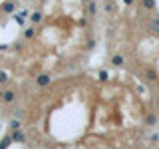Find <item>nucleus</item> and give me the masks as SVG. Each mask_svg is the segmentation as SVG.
<instances>
[{
  "instance_id": "1",
  "label": "nucleus",
  "mask_w": 159,
  "mask_h": 149,
  "mask_svg": "<svg viewBox=\"0 0 159 149\" xmlns=\"http://www.w3.org/2000/svg\"><path fill=\"white\" fill-rule=\"evenodd\" d=\"M50 84H52V76H50V74H40L36 78V86H40V88H46Z\"/></svg>"
},
{
  "instance_id": "2",
  "label": "nucleus",
  "mask_w": 159,
  "mask_h": 149,
  "mask_svg": "<svg viewBox=\"0 0 159 149\" xmlns=\"http://www.w3.org/2000/svg\"><path fill=\"white\" fill-rule=\"evenodd\" d=\"M14 97H16V92H14V89H4V93H2V102L4 103H12Z\"/></svg>"
},
{
  "instance_id": "3",
  "label": "nucleus",
  "mask_w": 159,
  "mask_h": 149,
  "mask_svg": "<svg viewBox=\"0 0 159 149\" xmlns=\"http://www.w3.org/2000/svg\"><path fill=\"white\" fill-rule=\"evenodd\" d=\"M10 137H12V141H16V143H24V141H26V135H24L20 129H14Z\"/></svg>"
},
{
  "instance_id": "4",
  "label": "nucleus",
  "mask_w": 159,
  "mask_h": 149,
  "mask_svg": "<svg viewBox=\"0 0 159 149\" xmlns=\"http://www.w3.org/2000/svg\"><path fill=\"white\" fill-rule=\"evenodd\" d=\"M141 6L145 10H153L155 8V0H141Z\"/></svg>"
},
{
  "instance_id": "5",
  "label": "nucleus",
  "mask_w": 159,
  "mask_h": 149,
  "mask_svg": "<svg viewBox=\"0 0 159 149\" xmlns=\"http://www.w3.org/2000/svg\"><path fill=\"white\" fill-rule=\"evenodd\" d=\"M4 12H6V14L14 12V2H12V0H6V2H4Z\"/></svg>"
},
{
  "instance_id": "6",
  "label": "nucleus",
  "mask_w": 159,
  "mask_h": 149,
  "mask_svg": "<svg viewBox=\"0 0 159 149\" xmlns=\"http://www.w3.org/2000/svg\"><path fill=\"white\" fill-rule=\"evenodd\" d=\"M111 64L113 66H123V56L121 54H116V56L111 58Z\"/></svg>"
},
{
  "instance_id": "7",
  "label": "nucleus",
  "mask_w": 159,
  "mask_h": 149,
  "mask_svg": "<svg viewBox=\"0 0 159 149\" xmlns=\"http://www.w3.org/2000/svg\"><path fill=\"white\" fill-rule=\"evenodd\" d=\"M149 28H151L155 34H159V18H153L151 22H149Z\"/></svg>"
},
{
  "instance_id": "8",
  "label": "nucleus",
  "mask_w": 159,
  "mask_h": 149,
  "mask_svg": "<svg viewBox=\"0 0 159 149\" xmlns=\"http://www.w3.org/2000/svg\"><path fill=\"white\" fill-rule=\"evenodd\" d=\"M10 143H12V137H4L2 141H0V149H8Z\"/></svg>"
},
{
  "instance_id": "9",
  "label": "nucleus",
  "mask_w": 159,
  "mask_h": 149,
  "mask_svg": "<svg viewBox=\"0 0 159 149\" xmlns=\"http://www.w3.org/2000/svg\"><path fill=\"white\" fill-rule=\"evenodd\" d=\"M30 18H32V22H34V24L42 22V12H34V14H32V16H30Z\"/></svg>"
},
{
  "instance_id": "10",
  "label": "nucleus",
  "mask_w": 159,
  "mask_h": 149,
  "mask_svg": "<svg viewBox=\"0 0 159 149\" xmlns=\"http://www.w3.org/2000/svg\"><path fill=\"white\" fill-rule=\"evenodd\" d=\"M145 78H147V79H151V82H155V79H157V74H155V72H153V70H147V74H145Z\"/></svg>"
},
{
  "instance_id": "11",
  "label": "nucleus",
  "mask_w": 159,
  "mask_h": 149,
  "mask_svg": "<svg viewBox=\"0 0 159 149\" xmlns=\"http://www.w3.org/2000/svg\"><path fill=\"white\" fill-rule=\"evenodd\" d=\"M20 123H22V121H20L18 117H14V119H12V123H10V127H12V131H14V129H20Z\"/></svg>"
},
{
  "instance_id": "12",
  "label": "nucleus",
  "mask_w": 159,
  "mask_h": 149,
  "mask_svg": "<svg viewBox=\"0 0 159 149\" xmlns=\"http://www.w3.org/2000/svg\"><path fill=\"white\" fill-rule=\"evenodd\" d=\"M96 10H98V6H96V2L92 0V2H89V6H88V12L89 14H96Z\"/></svg>"
},
{
  "instance_id": "13",
  "label": "nucleus",
  "mask_w": 159,
  "mask_h": 149,
  "mask_svg": "<svg viewBox=\"0 0 159 149\" xmlns=\"http://www.w3.org/2000/svg\"><path fill=\"white\" fill-rule=\"evenodd\" d=\"M145 121H147V125H155V123H157V117L155 115H147Z\"/></svg>"
},
{
  "instance_id": "14",
  "label": "nucleus",
  "mask_w": 159,
  "mask_h": 149,
  "mask_svg": "<svg viewBox=\"0 0 159 149\" xmlns=\"http://www.w3.org/2000/svg\"><path fill=\"white\" fill-rule=\"evenodd\" d=\"M34 36V28H28L26 32H24V38H32Z\"/></svg>"
},
{
  "instance_id": "15",
  "label": "nucleus",
  "mask_w": 159,
  "mask_h": 149,
  "mask_svg": "<svg viewBox=\"0 0 159 149\" xmlns=\"http://www.w3.org/2000/svg\"><path fill=\"white\" fill-rule=\"evenodd\" d=\"M6 79H8V74L6 72H0V84H4Z\"/></svg>"
},
{
  "instance_id": "16",
  "label": "nucleus",
  "mask_w": 159,
  "mask_h": 149,
  "mask_svg": "<svg viewBox=\"0 0 159 149\" xmlns=\"http://www.w3.org/2000/svg\"><path fill=\"white\" fill-rule=\"evenodd\" d=\"M14 20H16V22L20 24V26H24V18L20 16V14H16V16H14Z\"/></svg>"
},
{
  "instance_id": "17",
  "label": "nucleus",
  "mask_w": 159,
  "mask_h": 149,
  "mask_svg": "<svg viewBox=\"0 0 159 149\" xmlns=\"http://www.w3.org/2000/svg\"><path fill=\"white\" fill-rule=\"evenodd\" d=\"M99 79H102V82H106V79H107V72H106V70L99 72Z\"/></svg>"
},
{
  "instance_id": "18",
  "label": "nucleus",
  "mask_w": 159,
  "mask_h": 149,
  "mask_svg": "<svg viewBox=\"0 0 159 149\" xmlns=\"http://www.w3.org/2000/svg\"><path fill=\"white\" fill-rule=\"evenodd\" d=\"M106 10H107V12H113V4H111V2H109V4H107V6H106Z\"/></svg>"
},
{
  "instance_id": "19",
  "label": "nucleus",
  "mask_w": 159,
  "mask_h": 149,
  "mask_svg": "<svg viewBox=\"0 0 159 149\" xmlns=\"http://www.w3.org/2000/svg\"><path fill=\"white\" fill-rule=\"evenodd\" d=\"M123 2H125V4H131V2H133V0H123Z\"/></svg>"
},
{
  "instance_id": "20",
  "label": "nucleus",
  "mask_w": 159,
  "mask_h": 149,
  "mask_svg": "<svg viewBox=\"0 0 159 149\" xmlns=\"http://www.w3.org/2000/svg\"><path fill=\"white\" fill-rule=\"evenodd\" d=\"M157 107H159V97H157Z\"/></svg>"
}]
</instances>
